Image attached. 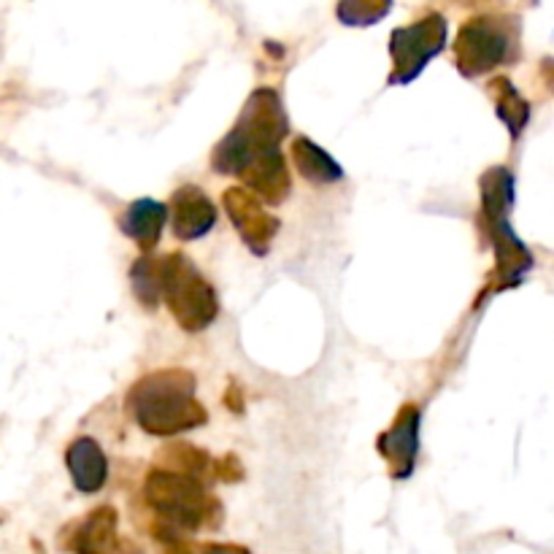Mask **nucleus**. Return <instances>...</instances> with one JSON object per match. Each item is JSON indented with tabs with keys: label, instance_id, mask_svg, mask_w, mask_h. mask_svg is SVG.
Segmentation results:
<instances>
[{
	"label": "nucleus",
	"instance_id": "423d86ee",
	"mask_svg": "<svg viewBox=\"0 0 554 554\" xmlns=\"http://www.w3.org/2000/svg\"><path fill=\"white\" fill-rule=\"evenodd\" d=\"M514 55V28L506 19L479 17L471 19L457 33L455 60L463 76L473 79L490 73Z\"/></svg>",
	"mask_w": 554,
	"mask_h": 554
},
{
	"label": "nucleus",
	"instance_id": "2eb2a0df",
	"mask_svg": "<svg viewBox=\"0 0 554 554\" xmlns=\"http://www.w3.org/2000/svg\"><path fill=\"white\" fill-rule=\"evenodd\" d=\"M292 157L303 179L311 184H333L344 179V168L327 155L322 146H317L311 138H298L292 144Z\"/></svg>",
	"mask_w": 554,
	"mask_h": 554
},
{
	"label": "nucleus",
	"instance_id": "f03ea898",
	"mask_svg": "<svg viewBox=\"0 0 554 554\" xmlns=\"http://www.w3.org/2000/svg\"><path fill=\"white\" fill-rule=\"evenodd\" d=\"M284 136H287V114H284L282 98L263 87L246 100L233 130L214 149L211 163L219 173L241 176L260 157L279 152Z\"/></svg>",
	"mask_w": 554,
	"mask_h": 554
},
{
	"label": "nucleus",
	"instance_id": "f3484780",
	"mask_svg": "<svg viewBox=\"0 0 554 554\" xmlns=\"http://www.w3.org/2000/svg\"><path fill=\"white\" fill-rule=\"evenodd\" d=\"M130 284L136 298L144 303L146 309H155L163 300V260L155 257H141L133 271H130Z\"/></svg>",
	"mask_w": 554,
	"mask_h": 554
},
{
	"label": "nucleus",
	"instance_id": "1a4fd4ad",
	"mask_svg": "<svg viewBox=\"0 0 554 554\" xmlns=\"http://www.w3.org/2000/svg\"><path fill=\"white\" fill-rule=\"evenodd\" d=\"M379 452L390 465L395 479H409L414 473L419 452V409L417 406H403L382 436H379Z\"/></svg>",
	"mask_w": 554,
	"mask_h": 554
},
{
	"label": "nucleus",
	"instance_id": "aec40b11",
	"mask_svg": "<svg viewBox=\"0 0 554 554\" xmlns=\"http://www.w3.org/2000/svg\"><path fill=\"white\" fill-rule=\"evenodd\" d=\"M541 73H544L546 84H549V90L554 92V60H544V65H541Z\"/></svg>",
	"mask_w": 554,
	"mask_h": 554
},
{
	"label": "nucleus",
	"instance_id": "dca6fc26",
	"mask_svg": "<svg viewBox=\"0 0 554 554\" xmlns=\"http://www.w3.org/2000/svg\"><path fill=\"white\" fill-rule=\"evenodd\" d=\"M490 92L492 98H495V114L500 117V122L509 128L511 138H519V133L525 130L527 119H530L527 100L514 90V84L509 79H495V82H490Z\"/></svg>",
	"mask_w": 554,
	"mask_h": 554
},
{
	"label": "nucleus",
	"instance_id": "ddd939ff",
	"mask_svg": "<svg viewBox=\"0 0 554 554\" xmlns=\"http://www.w3.org/2000/svg\"><path fill=\"white\" fill-rule=\"evenodd\" d=\"M241 179L265 203H282L290 195V173H287L282 152L260 157L257 163H252L241 173Z\"/></svg>",
	"mask_w": 554,
	"mask_h": 554
},
{
	"label": "nucleus",
	"instance_id": "f257e3e1",
	"mask_svg": "<svg viewBox=\"0 0 554 554\" xmlns=\"http://www.w3.org/2000/svg\"><path fill=\"white\" fill-rule=\"evenodd\" d=\"M128 409L146 433L173 436L206 425V409L195 398V376L182 368H168L144 376L130 390Z\"/></svg>",
	"mask_w": 554,
	"mask_h": 554
},
{
	"label": "nucleus",
	"instance_id": "0eeeda50",
	"mask_svg": "<svg viewBox=\"0 0 554 554\" xmlns=\"http://www.w3.org/2000/svg\"><path fill=\"white\" fill-rule=\"evenodd\" d=\"M446 46V19L441 14L419 19L411 28H398L390 38L392 84H411L425 65Z\"/></svg>",
	"mask_w": 554,
	"mask_h": 554
},
{
	"label": "nucleus",
	"instance_id": "7ed1b4c3",
	"mask_svg": "<svg viewBox=\"0 0 554 554\" xmlns=\"http://www.w3.org/2000/svg\"><path fill=\"white\" fill-rule=\"evenodd\" d=\"M482 217L484 228L490 233L492 246H495V287L506 290L522 282L530 268H533V255L519 236L514 233L509 222V211L514 206V176L509 168H490L484 173L482 182Z\"/></svg>",
	"mask_w": 554,
	"mask_h": 554
},
{
	"label": "nucleus",
	"instance_id": "6e6552de",
	"mask_svg": "<svg viewBox=\"0 0 554 554\" xmlns=\"http://www.w3.org/2000/svg\"><path fill=\"white\" fill-rule=\"evenodd\" d=\"M225 211L230 214V222L236 225V230L244 238V244L263 257L271 249L273 238L279 233V219L268 214L260 206L255 192L244 190V187H230L222 195Z\"/></svg>",
	"mask_w": 554,
	"mask_h": 554
},
{
	"label": "nucleus",
	"instance_id": "a211bd4d",
	"mask_svg": "<svg viewBox=\"0 0 554 554\" xmlns=\"http://www.w3.org/2000/svg\"><path fill=\"white\" fill-rule=\"evenodd\" d=\"M392 9V0H341L338 19L349 28H365L382 22Z\"/></svg>",
	"mask_w": 554,
	"mask_h": 554
},
{
	"label": "nucleus",
	"instance_id": "6ab92c4d",
	"mask_svg": "<svg viewBox=\"0 0 554 554\" xmlns=\"http://www.w3.org/2000/svg\"><path fill=\"white\" fill-rule=\"evenodd\" d=\"M203 554H249L246 549H241V546H206L203 549Z\"/></svg>",
	"mask_w": 554,
	"mask_h": 554
},
{
	"label": "nucleus",
	"instance_id": "9b49d317",
	"mask_svg": "<svg viewBox=\"0 0 554 554\" xmlns=\"http://www.w3.org/2000/svg\"><path fill=\"white\" fill-rule=\"evenodd\" d=\"M65 463H68V471H71L73 487L84 495H92L98 492L106 479H109V463H106V455L95 438L84 436L76 438L68 452H65Z\"/></svg>",
	"mask_w": 554,
	"mask_h": 554
},
{
	"label": "nucleus",
	"instance_id": "4468645a",
	"mask_svg": "<svg viewBox=\"0 0 554 554\" xmlns=\"http://www.w3.org/2000/svg\"><path fill=\"white\" fill-rule=\"evenodd\" d=\"M117 544V511L100 506L76 527L73 549L79 554H109Z\"/></svg>",
	"mask_w": 554,
	"mask_h": 554
},
{
	"label": "nucleus",
	"instance_id": "9d476101",
	"mask_svg": "<svg viewBox=\"0 0 554 554\" xmlns=\"http://www.w3.org/2000/svg\"><path fill=\"white\" fill-rule=\"evenodd\" d=\"M217 225V206L200 187H179L171 198V228L173 236L182 241L203 238Z\"/></svg>",
	"mask_w": 554,
	"mask_h": 554
},
{
	"label": "nucleus",
	"instance_id": "39448f33",
	"mask_svg": "<svg viewBox=\"0 0 554 554\" xmlns=\"http://www.w3.org/2000/svg\"><path fill=\"white\" fill-rule=\"evenodd\" d=\"M146 500L149 506L171 525L200 527L217 514L219 503L209 495L200 479L182 471L155 468L146 476Z\"/></svg>",
	"mask_w": 554,
	"mask_h": 554
},
{
	"label": "nucleus",
	"instance_id": "20e7f679",
	"mask_svg": "<svg viewBox=\"0 0 554 554\" xmlns=\"http://www.w3.org/2000/svg\"><path fill=\"white\" fill-rule=\"evenodd\" d=\"M163 300L173 319L190 333L206 330L219 314L217 292L182 252L163 257Z\"/></svg>",
	"mask_w": 554,
	"mask_h": 554
},
{
	"label": "nucleus",
	"instance_id": "f8f14e48",
	"mask_svg": "<svg viewBox=\"0 0 554 554\" xmlns=\"http://www.w3.org/2000/svg\"><path fill=\"white\" fill-rule=\"evenodd\" d=\"M171 217V211L165 209L160 200L141 198L130 206L122 219H119V228L128 238H133L144 252H152L157 244H160V236H163L165 222Z\"/></svg>",
	"mask_w": 554,
	"mask_h": 554
}]
</instances>
